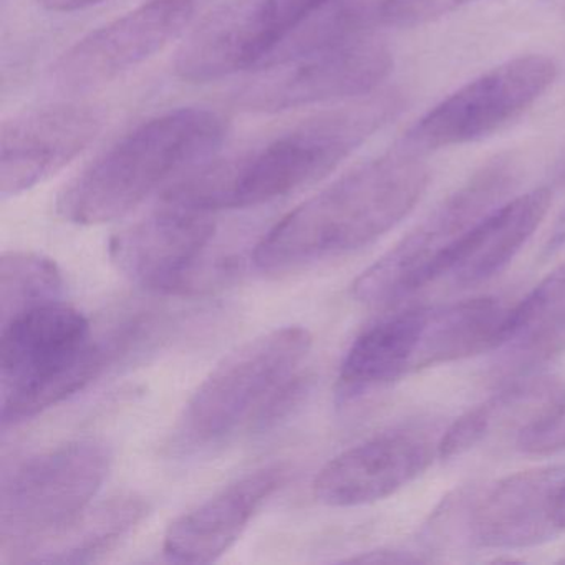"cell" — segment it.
<instances>
[{
	"label": "cell",
	"instance_id": "obj_1",
	"mask_svg": "<svg viewBox=\"0 0 565 565\" xmlns=\"http://www.w3.org/2000/svg\"><path fill=\"white\" fill-rule=\"evenodd\" d=\"M402 107L399 95H369L243 157L200 164L171 184L161 201L214 214L270 203L335 170Z\"/></svg>",
	"mask_w": 565,
	"mask_h": 565
},
{
	"label": "cell",
	"instance_id": "obj_2",
	"mask_svg": "<svg viewBox=\"0 0 565 565\" xmlns=\"http://www.w3.org/2000/svg\"><path fill=\"white\" fill-rule=\"evenodd\" d=\"M429 180L422 154L399 145L290 211L257 244L254 266L282 273L362 249L415 210Z\"/></svg>",
	"mask_w": 565,
	"mask_h": 565
},
{
	"label": "cell",
	"instance_id": "obj_3",
	"mask_svg": "<svg viewBox=\"0 0 565 565\" xmlns=\"http://www.w3.org/2000/svg\"><path fill=\"white\" fill-rule=\"evenodd\" d=\"M226 131V120L206 108H180L151 118L62 191L57 213L78 226L120 220L171 178L210 161Z\"/></svg>",
	"mask_w": 565,
	"mask_h": 565
},
{
	"label": "cell",
	"instance_id": "obj_4",
	"mask_svg": "<svg viewBox=\"0 0 565 565\" xmlns=\"http://www.w3.org/2000/svg\"><path fill=\"white\" fill-rule=\"evenodd\" d=\"M511 307L494 297L419 307L363 330L340 365L343 399L445 363L499 349Z\"/></svg>",
	"mask_w": 565,
	"mask_h": 565
},
{
	"label": "cell",
	"instance_id": "obj_5",
	"mask_svg": "<svg viewBox=\"0 0 565 565\" xmlns=\"http://www.w3.org/2000/svg\"><path fill=\"white\" fill-rule=\"evenodd\" d=\"M108 356L92 339L87 317L62 300L2 323V428L29 422L87 388L104 372Z\"/></svg>",
	"mask_w": 565,
	"mask_h": 565
},
{
	"label": "cell",
	"instance_id": "obj_6",
	"mask_svg": "<svg viewBox=\"0 0 565 565\" xmlns=\"http://www.w3.org/2000/svg\"><path fill=\"white\" fill-rule=\"evenodd\" d=\"M110 466V448L84 438L32 456L6 476L0 492L2 561L22 564L42 542L81 518Z\"/></svg>",
	"mask_w": 565,
	"mask_h": 565
},
{
	"label": "cell",
	"instance_id": "obj_7",
	"mask_svg": "<svg viewBox=\"0 0 565 565\" xmlns=\"http://www.w3.org/2000/svg\"><path fill=\"white\" fill-rule=\"evenodd\" d=\"M514 161L495 157L443 200L412 233L363 270L352 294L366 306H386L441 277L443 264L459 239L499 206L515 184Z\"/></svg>",
	"mask_w": 565,
	"mask_h": 565
},
{
	"label": "cell",
	"instance_id": "obj_8",
	"mask_svg": "<svg viewBox=\"0 0 565 565\" xmlns=\"http://www.w3.org/2000/svg\"><path fill=\"white\" fill-rule=\"evenodd\" d=\"M312 335L287 326L249 340L223 360L198 386L180 423L191 445H210L257 418L270 398L299 373Z\"/></svg>",
	"mask_w": 565,
	"mask_h": 565
},
{
	"label": "cell",
	"instance_id": "obj_9",
	"mask_svg": "<svg viewBox=\"0 0 565 565\" xmlns=\"http://www.w3.org/2000/svg\"><path fill=\"white\" fill-rule=\"evenodd\" d=\"M392 68L388 45L366 29L257 68L237 88L234 104L244 110L279 114L323 102L369 97Z\"/></svg>",
	"mask_w": 565,
	"mask_h": 565
},
{
	"label": "cell",
	"instance_id": "obj_10",
	"mask_svg": "<svg viewBox=\"0 0 565 565\" xmlns=\"http://www.w3.org/2000/svg\"><path fill=\"white\" fill-rule=\"evenodd\" d=\"M337 0H227L181 45L174 71L191 84L257 71Z\"/></svg>",
	"mask_w": 565,
	"mask_h": 565
},
{
	"label": "cell",
	"instance_id": "obj_11",
	"mask_svg": "<svg viewBox=\"0 0 565 565\" xmlns=\"http://www.w3.org/2000/svg\"><path fill=\"white\" fill-rule=\"evenodd\" d=\"M557 78L547 55L529 54L504 62L419 118L402 140L406 150L423 154L482 140L518 120L537 104Z\"/></svg>",
	"mask_w": 565,
	"mask_h": 565
},
{
	"label": "cell",
	"instance_id": "obj_12",
	"mask_svg": "<svg viewBox=\"0 0 565 565\" xmlns=\"http://www.w3.org/2000/svg\"><path fill=\"white\" fill-rule=\"evenodd\" d=\"M193 14V0H148L72 45L55 62L52 81L72 94L104 87L180 38Z\"/></svg>",
	"mask_w": 565,
	"mask_h": 565
},
{
	"label": "cell",
	"instance_id": "obj_13",
	"mask_svg": "<svg viewBox=\"0 0 565 565\" xmlns=\"http://www.w3.org/2000/svg\"><path fill=\"white\" fill-rule=\"evenodd\" d=\"M216 234L214 213L163 203L110 241V259L128 279L161 294L186 292Z\"/></svg>",
	"mask_w": 565,
	"mask_h": 565
},
{
	"label": "cell",
	"instance_id": "obj_14",
	"mask_svg": "<svg viewBox=\"0 0 565 565\" xmlns=\"http://www.w3.org/2000/svg\"><path fill=\"white\" fill-rule=\"evenodd\" d=\"M565 486L564 466L514 472L481 494L459 495L462 532L482 548H522L554 537L557 505Z\"/></svg>",
	"mask_w": 565,
	"mask_h": 565
},
{
	"label": "cell",
	"instance_id": "obj_15",
	"mask_svg": "<svg viewBox=\"0 0 565 565\" xmlns=\"http://www.w3.org/2000/svg\"><path fill=\"white\" fill-rule=\"evenodd\" d=\"M105 127L92 105L62 104L24 111L0 131V191L15 196L64 170Z\"/></svg>",
	"mask_w": 565,
	"mask_h": 565
},
{
	"label": "cell",
	"instance_id": "obj_16",
	"mask_svg": "<svg viewBox=\"0 0 565 565\" xmlns=\"http://www.w3.org/2000/svg\"><path fill=\"white\" fill-rule=\"evenodd\" d=\"M431 461V445L422 435L382 433L330 459L313 481V498L330 508L372 504L415 481Z\"/></svg>",
	"mask_w": 565,
	"mask_h": 565
},
{
	"label": "cell",
	"instance_id": "obj_17",
	"mask_svg": "<svg viewBox=\"0 0 565 565\" xmlns=\"http://www.w3.org/2000/svg\"><path fill=\"white\" fill-rule=\"evenodd\" d=\"M284 465L264 466L178 518L164 534V555L183 564H210L226 554L254 515L282 488Z\"/></svg>",
	"mask_w": 565,
	"mask_h": 565
},
{
	"label": "cell",
	"instance_id": "obj_18",
	"mask_svg": "<svg viewBox=\"0 0 565 565\" xmlns=\"http://www.w3.org/2000/svg\"><path fill=\"white\" fill-rule=\"evenodd\" d=\"M551 204V191L539 188L489 211L449 250L439 279L472 287L498 276L541 226Z\"/></svg>",
	"mask_w": 565,
	"mask_h": 565
},
{
	"label": "cell",
	"instance_id": "obj_19",
	"mask_svg": "<svg viewBox=\"0 0 565 565\" xmlns=\"http://www.w3.org/2000/svg\"><path fill=\"white\" fill-rule=\"evenodd\" d=\"M565 409V385L535 380L511 386L482 405L459 416L438 443V456L451 459L471 451L501 428L518 429V436Z\"/></svg>",
	"mask_w": 565,
	"mask_h": 565
},
{
	"label": "cell",
	"instance_id": "obj_20",
	"mask_svg": "<svg viewBox=\"0 0 565 565\" xmlns=\"http://www.w3.org/2000/svg\"><path fill=\"white\" fill-rule=\"evenodd\" d=\"M148 514L138 495L108 499L88 508L58 534L35 547L22 564H90L114 551Z\"/></svg>",
	"mask_w": 565,
	"mask_h": 565
},
{
	"label": "cell",
	"instance_id": "obj_21",
	"mask_svg": "<svg viewBox=\"0 0 565 565\" xmlns=\"http://www.w3.org/2000/svg\"><path fill=\"white\" fill-rule=\"evenodd\" d=\"M565 337V263L525 299L511 307L499 349L531 355L547 352Z\"/></svg>",
	"mask_w": 565,
	"mask_h": 565
},
{
	"label": "cell",
	"instance_id": "obj_22",
	"mask_svg": "<svg viewBox=\"0 0 565 565\" xmlns=\"http://www.w3.org/2000/svg\"><path fill=\"white\" fill-rule=\"evenodd\" d=\"M64 294V277L51 257L28 250H12L0 257V317H12L58 302Z\"/></svg>",
	"mask_w": 565,
	"mask_h": 565
},
{
	"label": "cell",
	"instance_id": "obj_23",
	"mask_svg": "<svg viewBox=\"0 0 565 565\" xmlns=\"http://www.w3.org/2000/svg\"><path fill=\"white\" fill-rule=\"evenodd\" d=\"M479 0H382L376 19L392 28H419Z\"/></svg>",
	"mask_w": 565,
	"mask_h": 565
},
{
	"label": "cell",
	"instance_id": "obj_24",
	"mask_svg": "<svg viewBox=\"0 0 565 565\" xmlns=\"http://www.w3.org/2000/svg\"><path fill=\"white\" fill-rule=\"evenodd\" d=\"M518 446L524 452L532 455H548V452L565 449V409L554 418L534 426L518 436Z\"/></svg>",
	"mask_w": 565,
	"mask_h": 565
},
{
	"label": "cell",
	"instance_id": "obj_25",
	"mask_svg": "<svg viewBox=\"0 0 565 565\" xmlns=\"http://www.w3.org/2000/svg\"><path fill=\"white\" fill-rule=\"evenodd\" d=\"M347 562H360V564H406V562H423V558L412 557V552L402 551H373L356 555Z\"/></svg>",
	"mask_w": 565,
	"mask_h": 565
},
{
	"label": "cell",
	"instance_id": "obj_26",
	"mask_svg": "<svg viewBox=\"0 0 565 565\" xmlns=\"http://www.w3.org/2000/svg\"><path fill=\"white\" fill-rule=\"evenodd\" d=\"M42 8L51 12H77L84 9L94 8V6L102 4L104 0H39Z\"/></svg>",
	"mask_w": 565,
	"mask_h": 565
},
{
	"label": "cell",
	"instance_id": "obj_27",
	"mask_svg": "<svg viewBox=\"0 0 565 565\" xmlns=\"http://www.w3.org/2000/svg\"><path fill=\"white\" fill-rule=\"evenodd\" d=\"M565 249V207L562 213L558 214L555 220L554 226H552L551 234H548L547 241H545L544 254L547 256H554V254L561 253Z\"/></svg>",
	"mask_w": 565,
	"mask_h": 565
},
{
	"label": "cell",
	"instance_id": "obj_28",
	"mask_svg": "<svg viewBox=\"0 0 565 565\" xmlns=\"http://www.w3.org/2000/svg\"><path fill=\"white\" fill-rule=\"evenodd\" d=\"M557 524L561 527V531L565 529V486L562 489L561 499H558L557 505Z\"/></svg>",
	"mask_w": 565,
	"mask_h": 565
},
{
	"label": "cell",
	"instance_id": "obj_29",
	"mask_svg": "<svg viewBox=\"0 0 565 565\" xmlns=\"http://www.w3.org/2000/svg\"><path fill=\"white\" fill-rule=\"evenodd\" d=\"M554 2L558 6V8L564 9L565 11V0H554Z\"/></svg>",
	"mask_w": 565,
	"mask_h": 565
},
{
	"label": "cell",
	"instance_id": "obj_30",
	"mask_svg": "<svg viewBox=\"0 0 565 565\" xmlns=\"http://www.w3.org/2000/svg\"><path fill=\"white\" fill-rule=\"evenodd\" d=\"M562 562H565V558H564V561H562Z\"/></svg>",
	"mask_w": 565,
	"mask_h": 565
}]
</instances>
